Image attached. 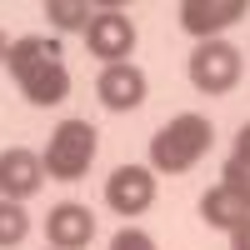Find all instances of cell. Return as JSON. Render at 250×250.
I'll list each match as a JSON object with an SVG mask.
<instances>
[{"mask_svg":"<svg viewBox=\"0 0 250 250\" xmlns=\"http://www.w3.org/2000/svg\"><path fill=\"white\" fill-rule=\"evenodd\" d=\"M10 75L20 95L30 100V105H60V100L70 95V70L65 60H60V40L50 35H20L10 40Z\"/></svg>","mask_w":250,"mask_h":250,"instance_id":"1","label":"cell"},{"mask_svg":"<svg viewBox=\"0 0 250 250\" xmlns=\"http://www.w3.org/2000/svg\"><path fill=\"white\" fill-rule=\"evenodd\" d=\"M210 120L205 115H175V120H165L160 130L150 135V170L155 175H185L190 165L205 160V150H210Z\"/></svg>","mask_w":250,"mask_h":250,"instance_id":"2","label":"cell"},{"mask_svg":"<svg viewBox=\"0 0 250 250\" xmlns=\"http://www.w3.org/2000/svg\"><path fill=\"white\" fill-rule=\"evenodd\" d=\"M95 150H100V130L90 120H60L55 130H50V140H45V175L50 180H80L90 170V160H95Z\"/></svg>","mask_w":250,"mask_h":250,"instance_id":"3","label":"cell"},{"mask_svg":"<svg viewBox=\"0 0 250 250\" xmlns=\"http://www.w3.org/2000/svg\"><path fill=\"white\" fill-rule=\"evenodd\" d=\"M245 70V55L230 45V40H200L190 50V85L200 95H225L235 90V80Z\"/></svg>","mask_w":250,"mask_h":250,"instance_id":"4","label":"cell"},{"mask_svg":"<svg viewBox=\"0 0 250 250\" xmlns=\"http://www.w3.org/2000/svg\"><path fill=\"white\" fill-rule=\"evenodd\" d=\"M85 45L95 60H105V65H125V60L135 55V20L125 15L120 5H100L85 25Z\"/></svg>","mask_w":250,"mask_h":250,"instance_id":"5","label":"cell"},{"mask_svg":"<svg viewBox=\"0 0 250 250\" xmlns=\"http://www.w3.org/2000/svg\"><path fill=\"white\" fill-rule=\"evenodd\" d=\"M105 205L115 215H145L155 205V170L150 165H115L105 180Z\"/></svg>","mask_w":250,"mask_h":250,"instance_id":"6","label":"cell"},{"mask_svg":"<svg viewBox=\"0 0 250 250\" xmlns=\"http://www.w3.org/2000/svg\"><path fill=\"white\" fill-rule=\"evenodd\" d=\"M240 15H250V0H180V30L200 40H220L225 25H235Z\"/></svg>","mask_w":250,"mask_h":250,"instance_id":"7","label":"cell"},{"mask_svg":"<svg viewBox=\"0 0 250 250\" xmlns=\"http://www.w3.org/2000/svg\"><path fill=\"white\" fill-rule=\"evenodd\" d=\"M45 185V160L25 145L0 150V200H30Z\"/></svg>","mask_w":250,"mask_h":250,"instance_id":"8","label":"cell"},{"mask_svg":"<svg viewBox=\"0 0 250 250\" xmlns=\"http://www.w3.org/2000/svg\"><path fill=\"white\" fill-rule=\"evenodd\" d=\"M95 95H100V105L125 115V110H140L145 105V70L135 65V60H125V65H105L95 80Z\"/></svg>","mask_w":250,"mask_h":250,"instance_id":"9","label":"cell"},{"mask_svg":"<svg viewBox=\"0 0 250 250\" xmlns=\"http://www.w3.org/2000/svg\"><path fill=\"white\" fill-rule=\"evenodd\" d=\"M45 240H50V250H85V245L95 240V215H90V205H75V200L50 205V215H45Z\"/></svg>","mask_w":250,"mask_h":250,"instance_id":"10","label":"cell"},{"mask_svg":"<svg viewBox=\"0 0 250 250\" xmlns=\"http://www.w3.org/2000/svg\"><path fill=\"white\" fill-rule=\"evenodd\" d=\"M200 220L210 225V230H240V225L250 220V200H240L235 190H225V185H215V190L200 195Z\"/></svg>","mask_w":250,"mask_h":250,"instance_id":"11","label":"cell"},{"mask_svg":"<svg viewBox=\"0 0 250 250\" xmlns=\"http://www.w3.org/2000/svg\"><path fill=\"white\" fill-rule=\"evenodd\" d=\"M40 10L50 15V25H55V30H80V35H85L90 15H95V10H90V0H45Z\"/></svg>","mask_w":250,"mask_h":250,"instance_id":"12","label":"cell"},{"mask_svg":"<svg viewBox=\"0 0 250 250\" xmlns=\"http://www.w3.org/2000/svg\"><path fill=\"white\" fill-rule=\"evenodd\" d=\"M30 235V215L20 200H0V250H10Z\"/></svg>","mask_w":250,"mask_h":250,"instance_id":"13","label":"cell"},{"mask_svg":"<svg viewBox=\"0 0 250 250\" xmlns=\"http://www.w3.org/2000/svg\"><path fill=\"white\" fill-rule=\"evenodd\" d=\"M220 185H225V190H235L240 200H250V165L225 160V165H220Z\"/></svg>","mask_w":250,"mask_h":250,"instance_id":"14","label":"cell"},{"mask_svg":"<svg viewBox=\"0 0 250 250\" xmlns=\"http://www.w3.org/2000/svg\"><path fill=\"white\" fill-rule=\"evenodd\" d=\"M110 250H155V240L140 230V225H125V230H115V240H110Z\"/></svg>","mask_w":250,"mask_h":250,"instance_id":"15","label":"cell"},{"mask_svg":"<svg viewBox=\"0 0 250 250\" xmlns=\"http://www.w3.org/2000/svg\"><path fill=\"white\" fill-rule=\"evenodd\" d=\"M230 160H240V165H250V120L240 125V135H235V150H230Z\"/></svg>","mask_w":250,"mask_h":250,"instance_id":"16","label":"cell"},{"mask_svg":"<svg viewBox=\"0 0 250 250\" xmlns=\"http://www.w3.org/2000/svg\"><path fill=\"white\" fill-rule=\"evenodd\" d=\"M230 250H250V220L240 225V230H230Z\"/></svg>","mask_w":250,"mask_h":250,"instance_id":"17","label":"cell"},{"mask_svg":"<svg viewBox=\"0 0 250 250\" xmlns=\"http://www.w3.org/2000/svg\"><path fill=\"white\" fill-rule=\"evenodd\" d=\"M10 60V40H5V30H0V65Z\"/></svg>","mask_w":250,"mask_h":250,"instance_id":"18","label":"cell"},{"mask_svg":"<svg viewBox=\"0 0 250 250\" xmlns=\"http://www.w3.org/2000/svg\"><path fill=\"white\" fill-rule=\"evenodd\" d=\"M45 250H50V245H45Z\"/></svg>","mask_w":250,"mask_h":250,"instance_id":"19","label":"cell"}]
</instances>
